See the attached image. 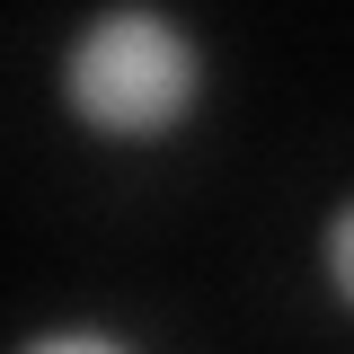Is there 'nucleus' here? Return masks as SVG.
<instances>
[{
  "label": "nucleus",
  "mask_w": 354,
  "mask_h": 354,
  "mask_svg": "<svg viewBox=\"0 0 354 354\" xmlns=\"http://www.w3.org/2000/svg\"><path fill=\"white\" fill-rule=\"evenodd\" d=\"M213 44L177 0H88L53 44V106L97 151H169L213 106Z\"/></svg>",
  "instance_id": "1"
},
{
  "label": "nucleus",
  "mask_w": 354,
  "mask_h": 354,
  "mask_svg": "<svg viewBox=\"0 0 354 354\" xmlns=\"http://www.w3.org/2000/svg\"><path fill=\"white\" fill-rule=\"evenodd\" d=\"M310 274H319L328 310L354 328V186L328 195V213H319V230H310Z\"/></svg>",
  "instance_id": "2"
},
{
  "label": "nucleus",
  "mask_w": 354,
  "mask_h": 354,
  "mask_svg": "<svg viewBox=\"0 0 354 354\" xmlns=\"http://www.w3.org/2000/svg\"><path fill=\"white\" fill-rule=\"evenodd\" d=\"M9 354H151V337H133V328H115V319H88V310H71V319H44V328H27Z\"/></svg>",
  "instance_id": "3"
}]
</instances>
